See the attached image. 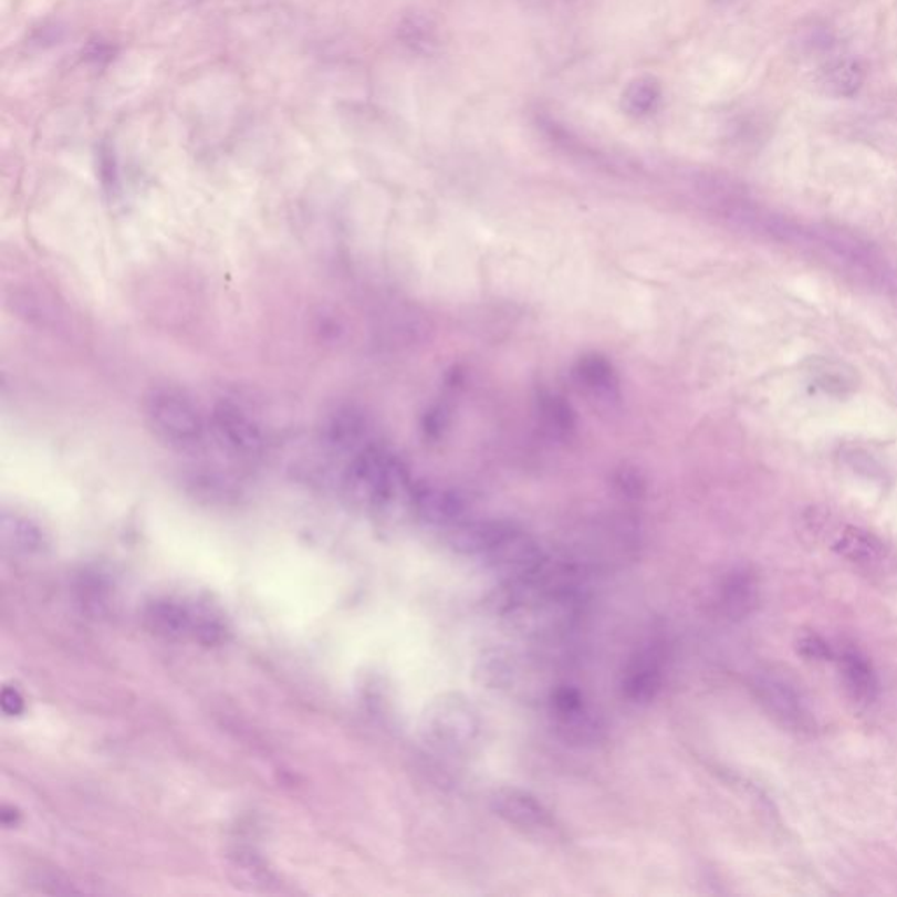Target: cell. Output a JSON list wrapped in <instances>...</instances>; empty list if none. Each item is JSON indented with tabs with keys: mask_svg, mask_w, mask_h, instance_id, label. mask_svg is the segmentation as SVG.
<instances>
[{
	"mask_svg": "<svg viewBox=\"0 0 897 897\" xmlns=\"http://www.w3.org/2000/svg\"><path fill=\"white\" fill-rule=\"evenodd\" d=\"M346 488L363 505L384 509L400 498L410 502L414 484L398 456L386 447L368 444L351 458L346 468Z\"/></svg>",
	"mask_w": 897,
	"mask_h": 897,
	"instance_id": "6da1fadb",
	"label": "cell"
},
{
	"mask_svg": "<svg viewBox=\"0 0 897 897\" xmlns=\"http://www.w3.org/2000/svg\"><path fill=\"white\" fill-rule=\"evenodd\" d=\"M144 414L156 437L177 449H194L206 437L202 413L177 389H152L144 398Z\"/></svg>",
	"mask_w": 897,
	"mask_h": 897,
	"instance_id": "7a4b0ae2",
	"label": "cell"
},
{
	"mask_svg": "<svg viewBox=\"0 0 897 897\" xmlns=\"http://www.w3.org/2000/svg\"><path fill=\"white\" fill-rule=\"evenodd\" d=\"M428 742L446 752H467L481 737L477 708L461 695H442L431 701L423 717Z\"/></svg>",
	"mask_w": 897,
	"mask_h": 897,
	"instance_id": "3957f363",
	"label": "cell"
},
{
	"mask_svg": "<svg viewBox=\"0 0 897 897\" xmlns=\"http://www.w3.org/2000/svg\"><path fill=\"white\" fill-rule=\"evenodd\" d=\"M146 623L153 633L165 638H191L211 645L223 638V626L212 612L194 603L158 599L146 611Z\"/></svg>",
	"mask_w": 897,
	"mask_h": 897,
	"instance_id": "277c9868",
	"label": "cell"
},
{
	"mask_svg": "<svg viewBox=\"0 0 897 897\" xmlns=\"http://www.w3.org/2000/svg\"><path fill=\"white\" fill-rule=\"evenodd\" d=\"M755 696L780 724L796 731H810L815 726L809 700L788 675L764 671L754 679Z\"/></svg>",
	"mask_w": 897,
	"mask_h": 897,
	"instance_id": "5b68a950",
	"label": "cell"
},
{
	"mask_svg": "<svg viewBox=\"0 0 897 897\" xmlns=\"http://www.w3.org/2000/svg\"><path fill=\"white\" fill-rule=\"evenodd\" d=\"M212 430L221 446L241 460H254L265 451V435L244 407L223 400L216 405L211 417Z\"/></svg>",
	"mask_w": 897,
	"mask_h": 897,
	"instance_id": "8992f818",
	"label": "cell"
},
{
	"mask_svg": "<svg viewBox=\"0 0 897 897\" xmlns=\"http://www.w3.org/2000/svg\"><path fill=\"white\" fill-rule=\"evenodd\" d=\"M491 806L507 824L535 838H556V821L544 803L530 792L502 788L493 792Z\"/></svg>",
	"mask_w": 897,
	"mask_h": 897,
	"instance_id": "52a82bcc",
	"label": "cell"
},
{
	"mask_svg": "<svg viewBox=\"0 0 897 897\" xmlns=\"http://www.w3.org/2000/svg\"><path fill=\"white\" fill-rule=\"evenodd\" d=\"M551 716L557 731L573 743H594L602 737V726L584 696L573 687H560L551 696Z\"/></svg>",
	"mask_w": 897,
	"mask_h": 897,
	"instance_id": "ba28073f",
	"label": "cell"
},
{
	"mask_svg": "<svg viewBox=\"0 0 897 897\" xmlns=\"http://www.w3.org/2000/svg\"><path fill=\"white\" fill-rule=\"evenodd\" d=\"M665 654L657 644L642 647L629 659L623 675V695L635 705L650 703L661 689Z\"/></svg>",
	"mask_w": 897,
	"mask_h": 897,
	"instance_id": "9c48e42d",
	"label": "cell"
},
{
	"mask_svg": "<svg viewBox=\"0 0 897 897\" xmlns=\"http://www.w3.org/2000/svg\"><path fill=\"white\" fill-rule=\"evenodd\" d=\"M761 582L749 566H734L724 573L717 586V607L726 619L743 620L758 611Z\"/></svg>",
	"mask_w": 897,
	"mask_h": 897,
	"instance_id": "30bf717a",
	"label": "cell"
},
{
	"mask_svg": "<svg viewBox=\"0 0 897 897\" xmlns=\"http://www.w3.org/2000/svg\"><path fill=\"white\" fill-rule=\"evenodd\" d=\"M410 505L417 518L430 526L455 530L465 519V503L458 494L437 486H414Z\"/></svg>",
	"mask_w": 897,
	"mask_h": 897,
	"instance_id": "8fae6325",
	"label": "cell"
},
{
	"mask_svg": "<svg viewBox=\"0 0 897 897\" xmlns=\"http://www.w3.org/2000/svg\"><path fill=\"white\" fill-rule=\"evenodd\" d=\"M573 377L591 400L612 405L620 400V380L614 365L602 354H586L573 368Z\"/></svg>",
	"mask_w": 897,
	"mask_h": 897,
	"instance_id": "7c38bea8",
	"label": "cell"
},
{
	"mask_svg": "<svg viewBox=\"0 0 897 897\" xmlns=\"http://www.w3.org/2000/svg\"><path fill=\"white\" fill-rule=\"evenodd\" d=\"M323 440L338 455H358L368 444V421L354 407H342L326 419Z\"/></svg>",
	"mask_w": 897,
	"mask_h": 897,
	"instance_id": "4fadbf2b",
	"label": "cell"
},
{
	"mask_svg": "<svg viewBox=\"0 0 897 897\" xmlns=\"http://www.w3.org/2000/svg\"><path fill=\"white\" fill-rule=\"evenodd\" d=\"M866 81V65L854 56L827 60L815 72V85L833 98H851L861 92Z\"/></svg>",
	"mask_w": 897,
	"mask_h": 897,
	"instance_id": "5bb4252c",
	"label": "cell"
},
{
	"mask_svg": "<svg viewBox=\"0 0 897 897\" xmlns=\"http://www.w3.org/2000/svg\"><path fill=\"white\" fill-rule=\"evenodd\" d=\"M843 689L857 705L875 703L880 696V680L872 661L859 650H845L839 657Z\"/></svg>",
	"mask_w": 897,
	"mask_h": 897,
	"instance_id": "9a60e30c",
	"label": "cell"
},
{
	"mask_svg": "<svg viewBox=\"0 0 897 897\" xmlns=\"http://www.w3.org/2000/svg\"><path fill=\"white\" fill-rule=\"evenodd\" d=\"M831 549L857 565H875L887 556V547L875 533L851 524L839 531Z\"/></svg>",
	"mask_w": 897,
	"mask_h": 897,
	"instance_id": "2e32d148",
	"label": "cell"
},
{
	"mask_svg": "<svg viewBox=\"0 0 897 897\" xmlns=\"http://www.w3.org/2000/svg\"><path fill=\"white\" fill-rule=\"evenodd\" d=\"M540 425L549 437L565 440L575 431V414L563 396L544 392L536 400Z\"/></svg>",
	"mask_w": 897,
	"mask_h": 897,
	"instance_id": "e0dca14e",
	"label": "cell"
},
{
	"mask_svg": "<svg viewBox=\"0 0 897 897\" xmlns=\"http://www.w3.org/2000/svg\"><path fill=\"white\" fill-rule=\"evenodd\" d=\"M398 41L410 53L419 56L434 55L440 43L437 25L431 22L430 18L421 13H410L401 18L400 25H398Z\"/></svg>",
	"mask_w": 897,
	"mask_h": 897,
	"instance_id": "ac0fdd59",
	"label": "cell"
},
{
	"mask_svg": "<svg viewBox=\"0 0 897 897\" xmlns=\"http://www.w3.org/2000/svg\"><path fill=\"white\" fill-rule=\"evenodd\" d=\"M661 85L653 77H638L623 92V109L635 118H647L661 106Z\"/></svg>",
	"mask_w": 897,
	"mask_h": 897,
	"instance_id": "d6986e66",
	"label": "cell"
},
{
	"mask_svg": "<svg viewBox=\"0 0 897 897\" xmlns=\"http://www.w3.org/2000/svg\"><path fill=\"white\" fill-rule=\"evenodd\" d=\"M845 365L843 363L827 362V359H813L810 375L817 388L824 389L827 393H838L842 395L845 389H851L854 386V374L848 371H843Z\"/></svg>",
	"mask_w": 897,
	"mask_h": 897,
	"instance_id": "ffe728a7",
	"label": "cell"
},
{
	"mask_svg": "<svg viewBox=\"0 0 897 897\" xmlns=\"http://www.w3.org/2000/svg\"><path fill=\"white\" fill-rule=\"evenodd\" d=\"M2 536H4L6 544H13L14 547H38L41 542V533L38 528L18 515L2 518Z\"/></svg>",
	"mask_w": 897,
	"mask_h": 897,
	"instance_id": "44dd1931",
	"label": "cell"
},
{
	"mask_svg": "<svg viewBox=\"0 0 897 897\" xmlns=\"http://www.w3.org/2000/svg\"><path fill=\"white\" fill-rule=\"evenodd\" d=\"M796 653L805 657L806 661H831L834 659L833 649L817 633H806L796 642Z\"/></svg>",
	"mask_w": 897,
	"mask_h": 897,
	"instance_id": "7402d4cb",
	"label": "cell"
},
{
	"mask_svg": "<svg viewBox=\"0 0 897 897\" xmlns=\"http://www.w3.org/2000/svg\"><path fill=\"white\" fill-rule=\"evenodd\" d=\"M2 710H4L8 716H18V713H22L23 710V698L17 689H11V687H6L4 691H2Z\"/></svg>",
	"mask_w": 897,
	"mask_h": 897,
	"instance_id": "603a6c76",
	"label": "cell"
},
{
	"mask_svg": "<svg viewBox=\"0 0 897 897\" xmlns=\"http://www.w3.org/2000/svg\"><path fill=\"white\" fill-rule=\"evenodd\" d=\"M113 48L109 44L104 43V41H95V43L90 44L86 48L85 56L95 64H102V62H107L113 56Z\"/></svg>",
	"mask_w": 897,
	"mask_h": 897,
	"instance_id": "cb8c5ba5",
	"label": "cell"
},
{
	"mask_svg": "<svg viewBox=\"0 0 897 897\" xmlns=\"http://www.w3.org/2000/svg\"><path fill=\"white\" fill-rule=\"evenodd\" d=\"M716 4H729V2H733V0H712Z\"/></svg>",
	"mask_w": 897,
	"mask_h": 897,
	"instance_id": "d4e9b609",
	"label": "cell"
}]
</instances>
